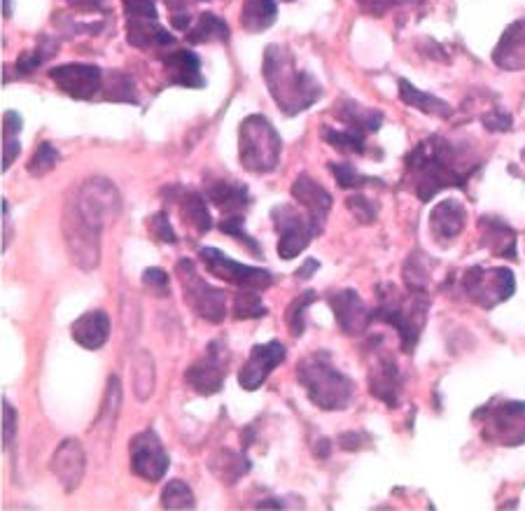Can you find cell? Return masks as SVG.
Here are the masks:
<instances>
[{"label": "cell", "instance_id": "8fae6325", "mask_svg": "<svg viewBox=\"0 0 525 511\" xmlns=\"http://www.w3.org/2000/svg\"><path fill=\"white\" fill-rule=\"evenodd\" d=\"M61 231L66 238L68 257L82 271H96L101 264V231L91 229L87 222H82L77 213L70 208H63Z\"/></svg>", "mask_w": 525, "mask_h": 511}, {"label": "cell", "instance_id": "9f6ffc18", "mask_svg": "<svg viewBox=\"0 0 525 511\" xmlns=\"http://www.w3.org/2000/svg\"><path fill=\"white\" fill-rule=\"evenodd\" d=\"M75 7V10H82V12H96V10H103V3L101 0H66Z\"/></svg>", "mask_w": 525, "mask_h": 511}, {"label": "cell", "instance_id": "d590c367", "mask_svg": "<svg viewBox=\"0 0 525 511\" xmlns=\"http://www.w3.org/2000/svg\"><path fill=\"white\" fill-rule=\"evenodd\" d=\"M322 140L343 154H362L367 150V136L353 129L341 131V129H332V126H325V129H322Z\"/></svg>", "mask_w": 525, "mask_h": 511}, {"label": "cell", "instance_id": "52a82bcc", "mask_svg": "<svg viewBox=\"0 0 525 511\" xmlns=\"http://www.w3.org/2000/svg\"><path fill=\"white\" fill-rule=\"evenodd\" d=\"M474 423L479 425L481 437L497 446L525 444V402L504 399L490 402L474 413Z\"/></svg>", "mask_w": 525, "mask_h": 511}, {"label": "cell", "instance_id": "681fc988", "mask_svg": "<svg viewBox=\"0 0 525 511\" xmlns=\"http://www.w3.org/2000/svg\"><path fill=\"white\" fill-rule=\"evenodd\" d=\"M150 231H152V238H157L161 243H168V245L178 243V236H175L173 224L168 220L166 213H154L150 217Z\"/></svg>", "mask_w": 525, "mask_h": 511}, {"label": "cell", "instance_id": "f35d334b", "mask_svg": "<svg viewBox=\"0 0 525 511\" xmlns=\"http://www.w3.org/2000/svg\"><path fill=\"white\" fill-rule=\"evenodd\" d=\"M313 301H315V292L306 290L304 294H299V297L294 299L290 306H287L285 322H287V329H290L292 336L304 334V329H306V311H308V306L313 304Z\"/></svg>", "mask_w": 525, "mask_h": 511}, {"label": "cell", "instance_id": "7a4b0ae2", "mask_svg": "<svg viewBox=\"0 0 525 511\" xmlns=\"http://www.w3.org/2000/svg\"><path fill=\"white\" fill-rule=\"evenodd\" d=\"M262 73L271 98L285 117H297L322 96L318 80L297 66L292 49L285 45L266 47Z\"/></svg>", "mask_w": 525, "mask_h": 511}, {"label": "cell", "instance_id": "4316f807", "mask_svg": "<svg viewBox=\"0 0 525 511\" xmlns=\"http://www.w3.org/2000/svg\"><path fill=\"white\" fill-rule=\"evenodd\" d=\"M208 201L224 215H243V210L250 203L248 187L234 180H213L206 189Z\"/></svg>", "mask_w": 525, "mask_h": 511}, {"label": "cell", "instance_id": "1f68e13d", "mask_svg": "<svg viewBox=\"0 0 525 511\" xmlns=\"http://www.w3.org/2000/svg\"><path fill=\"white\" fill-rule=\"evenodd\" d=\"M399 98H402L404 105L425 112V115L444 117V119L453 115V108L446 101H441V98H437V96L425 94V91L416 89L409 80H404V77L399 80Z\"/></svg>", "mask_w": 525, "mask_h": 511}, {"label": "cell", "instance_id": "484cf974", "mask_svg": "<svg viewBox=\"0 0 525 511\" xmlns=\"http://www.w3.org/2000/svg\"><path fill=\"white\" fill-rule=\"evenodd\" d=\"M481 245L497 257L516 259V231L500 217H481L479 220Z\"/></svg>", "mask_w": 525, "mask_h": 511}, {"label": "cell", "instance_id": "ee69618b", "mask_svg": "<svg viewBox=\"0 0 525 511\" xmlns=\"http://www.w3.org/2000/svg\"><path fill=\"white\" fill-rule=\"evenodd\" d=\"M140 283H143V287L152 294V297H168V294H171V278H168V273L164 269H159V266L145 269Z\"/></svg>", "mask_w": 525, "mask_h": 511}, {"label": "cell", "instance_id": "4dcf8cb0", "mask_svg": "<svg viewBox=\"0 0 525 511\" xmlns=\"http://www.w3.org/2000/svg\"><path fill=\"white\" fill-rule=\"evenodd\" d=\"M208 467L213 469L215 476L227 486H234L236 481H241L245 474L250 472V460L243 453L231 451V448H222L213 458L208 460Z\"/></svg>", "mask_w": 525, "mask_h": 511}, {"label": "cell", "instance_id": "ab89813d", "mask_svg": "<svg viewBox=\"0 0 525 511\" xmlns=\"http://www.w3.org/2000/svg\"><path fill=\"white\" fill-rule=\"evenodd\" d=\"M56 42L52 38H40L38 42V47L33 49V52H28V54H21L19 56V61H17V70H19V75H31L35 68L40 66V63H45L47 59H52V56L56 54Z\"/></svg>", "mask_w": 525, "mask_h": 511}, {"label": "cell", "instance_id": "2e32d148", "mask_svg": "<svg viewBox=\"0 0 525 511\" xmlns=\"http://www.w3.org/2000/svg\"><path fill=\"white\" fill-rule=\"evenodd\" d=\"M285 355H287V348L280 341L259 343V346L250 350L248 362L243 364L241 371H238V385L248 392L259 390L266 378L271 376V371L285 360Z\"/></svg>", "mask_w": 525, "mask_h": 511}, {"label": "cell", "instance_id": "ba28073f", "mask_svg": "<svg viewBox=\"0 0 525 511\" xmlns=\"http://www.w3.org/2000/svg\"><path fill=\"white\" fill-rule=\"evenodd\" d=\"M175 276H178L182 297H185L189 311L199 315L201 320L213 322V325H220L227 318V297H224L222 290L203 280L192 259H180L178 266H175Z\"/></svg>", "mask_w": 525, "mask_h": 511}, {"label": "cell", "instance_id": "d4e9b609", "mask_svg": "<svg viewBox=\"0 0 525 511\" xmlns=\"http://www.w3.org/2000/svg\"><path fill=\"white\" fill-rule=\"evenodd\" d=\"M75 343H80L87 350L103 348L110 339V318L105 311H87L80 315L70 327Z\"/></svg>", "mask_w": 525, "mask_h": 511}, {"label": "cell", "instance_id": "7402d4cb", "mask_svg": "<svg viewBox=\"0 0 525 511\" xmlns=\"http://www.w3.org/2000/svg\"><path fill=\"white\" fill-rule=\"evenodd\" d=\"M465 224H467L465 206L455 199H444L441 203H437L430 215L432 238L439 245H451L455 238L462 234Z\"/></svg>", "mask_w": 525, "mask_h": 511}, {"label": "cell", "instance_id": "94428289", "mask_svg": "<svg viewBox=\"0 0 525 511\" xmlns=\"http://www.w3.org/2000/svg\"><path fill=\"white\" fill-rule=\"evenodd\" d=\"M285 3H292V0H285Z\"/></svg>", "mask_w": 525, "mask_h": 511}, {"label": "cell", "instance_id": "8992f818", "mask_svg": "<svg viewBox=\"0 0 525 511\" xmlns=\"http://www.w3.org/2000/svg\"><path fill=\"white\" fill-rule=\"evenodd\" d=\"M283 140H280L276 126L262 115H250L241 122L238 129V159L243 171L264 175L278 166Z\"/></svg>", "mask_w": 525, "mask_h": 511}, {"label": "cell", "instance_id": "603a6c76", "mask_svg": "<svg viewBox=\"0 0 525 511\" xmlns=\"http://www.w3.org/2000/svg\"><path fill=\"white\" fill-rule=\"evenodd\" d=\"M164 70L171 84L187 89H201L203 75H201V59L192 49H173L171 54L164 56Z\"/></svg>", "mask_w": 525, "mask_h": 511}, {"label": "cell", "instance_id": "836d02e7", "mask_svg": "<svg viewBox=\"0 0 525 511\" xmlns=\"http://www.w3.org/2000/svg\"><path fill=\"white\" fill-rule=\"evenodd\" d=\"M278 17L276 0H245L241 12V26L250 33H262L273 26Z\"/></svg>", "mask_w": 525, "mask_h": 511}, {"label": "cell", "instance_id": "9c48e42d", "mask_svg": "<svg viewBox=\"0 0 525 511\" xmlns=\"http://www.w3.org/2000/svg\"><path fill=\"white\" fill-rule=\"evenodd\" d=\"M462 287H465L467 297L481 308H495L502 301L514 297L516 292V276L511 269L504 266H472L462 276Z\"/></svg>", "mask_w": 525, "mask_h": 511}, {"label": "cell", "instance_id": "f1b7e54d", "mask_svg": "<svg viewBox=\"0 0 525 511\" xmlns=\"http://www.w3.org/2000/svg\"><path fill=\"white\" fill-rule=\"evenodd\" d=\"M126 38H129V45L138 49L175 45V38L159 24V19L126 21Z\"/></svg>", "mask_w": 525, "mask_h": 511}, {"label": "cell", "instance_id": "cb8c5ba5", "mask_svg": "<svg viewBox=\"0 0 525 511\" xmlns=\"http://www.w3.org/2000/svg\"><path fill=\"white\" fill-rule=\"evenodd\" d=\"M493 63L502 70L525 68V19H518L502 33L493 49Z\"/></svg>", "mask_w": 525, "mask_h": 511}, {"label": "cell", "instance_id": "d6a6232c", "mask_svg": "<svg viewBox=\"0 0 525 511\" xmlns=\"http://www.w3.org/2000/svg\"><path fill=\"white\" fill-rule=\"evenodd\" d=\"M119 406H122V383H119L117 376H110L108 388H105L101 411H98L96 423H94V430L98 427V434H101V437H108V434H112V430H115Z\"/></svg>", "mask_w": 525, "mask_h": 511}, {"label": "cell", "instance_id": "5b68a950", "mask_svg": "<svg viewBox=\"0 0 525 511\" xmlns=\"http://www.w3.org/2000/svg\"><path fill=\"white\" fill-rule=\"evenodd\" d=\"M66 208L73 210L82 222H87L91 229H108L122 213V194L117 185L103 175H91L77 185L75 192L68 194Z\"/></svg>", "mask_w": 525, "mask_h": 511}, {"label": "cell", "instance_id": "6da1fadb", "mask_svg": "<svg viewBox=\"0 0 525 511\" xmlns=\"http://www.w3.org/2000/svg\"><path fill=\"white\" fill-rule=\"evenodd\" d=\"M465 157L467 154L444 136H427L406 157V182L420 201H430L441 189L465 187L476 171Z\"/></svg>", "mask_w": 525, "mask_h": 511}, {"label": "cell", "instance_id": "11a10c76", "mask_svg": "<svg viewBox=\"0 0 525 511\" xmlns=\"http://www.w3.org/2000/svg\"><path fill=\"white\" fill-rule=\"evenodd\" d=\"M21 152V143L17 136H3V171H7Z\"/></svg>", "mask_w": 525, "mask_h": 511}, {"label": "cell", "instance_id": "9a60e30c", "mask_svg": "<svg viewBox=\"0 0 525 511\" xmlns=\"http://www.w3.org/2000/svg\"><path fill=\"white\" fill-rule=\"evenodd\" d=\"M229 367V353L222 346V341H213L208 346V353L203 360L194 362L192 367L185 371V381L194 392L203 397L217 395L224 388V376H227Z\"/></svg>", "mask_w": 525, "mask_h": 511}, {"label": "cell", "instance_id": "ac0fdd59", "mask_svg": "<svg viewBox=\"0 0 525 511\" xmlns=\"http://www.w3.org/2000/svg\"><path fill=\"white\" fill-rule=\"evenodd\" d=\"M329 306H332L336 325L346 336H360L367 332V327L374 320V311L364 304V299L355 290H339L329 294Z\"/></svg>", "mask_w": 525, "mask_h": 511}, {"label": "cell", "instance_id": "4fadbf2b", "mask_svg": "<svg viewBox=\"0 0 525 511\" xmlns=\"http://www.w3.org/2000/svg\"><path fill=\"white\" fill-rule=\"evenodd\" d=\"M129 455L131 472L147 483L161 481L168 472V467H171V458H168L164 444H161L157 432L152 430L140 432L131 439Z\"/></svg>", "mask_w": 525, "mask_h": 511}, {"label": "cell", "instance_id": "6f0895ef", "mask_svg": "<svg viewBox=\"0 0 525 511\" xmlns=\"http://www.w3.org/2000/svg\"><path fill=\"white\" fill-rule=\"evenodd\" d=\"M318 262H315V259H306V264L304 266H301V271H297V278H311L313 276V273H315V269H318Z\"/></svg>", "mask_w": 525, "mask_h": 511}, {"label": "cell", "instance_id": "8d00e7d4", "mask_svg": "<svg viewBox=\"0 0 525 511\" xmlns=\"http://www.w3.org/2000/svg\"><path fill=\"white\" fill-rule=\"evenodd\" d=\"M231 313H234L236 320H255L262 318L269 311H266L262 297H259V290H248V287H241L234 294V304H231Z\"/></svg>", "mask_w": 525, "mask_h": 511}, {"label": "cell", "instance_id": "680465c9", "mask_svg": "<svg viewBox=\"0 0 525 511\" xmlns=\"http://www.w3.org/2000/svg\"><path fill=\"white\" fill-rule=\"evenodd\" d=\"M257 507H283V502H278V500H262L257 504Z\"/></svg>", "mask_w": 525, "mask_h": 511}, {"label": "cell", "instance_id": "30bf717a", "mask_svg": "<svg viewBox=\"0 0 525 511\" xmlns=\"http://www.w3.org/2000/svg\"><path fill=\"white\" fill-rule=\"evenodd\" d=\"M273 227L278 231V255L280 259H294L301 255V250L308 248V243L315 236L322 234V227L313 222L311 215H304L290 203L276 206L271 210Z\"/></svg>", "mask_w": 525, "mask_h": 511}, {"label": "cell", "instance_id": "91938a15", "mask_svg": "<svg viewBox=\"0 0 525 511\" xmlns=\"http://www.w3.org/2000/svg\"><path fill=\"white\" fill-rule=\"evenodd\" d=\"M523 161H525V150H523Z\"/></svg>", "mask_w": 525, "mask_h": 511}, {"label": "cell", "instance_id": "816d5d0a", "mask_svg": "<svg viewBox=\"0 0 525 511\" xmlns=\"http://www.w3.org/2000/svg\"><path fill=\"white\" fill-rule=\"evenodd\" d=\"M418 3H423V0H357L360 10L371 14V17H383L385 12L395 10L399 5H418Z\"/></svg>", "mask_w": 525, "mask_h": 511}, {"label": "cell", "instance_id": "f907efd6", "mask_svg": "<svg viewBox=\"0 0 525 511\" xmlns=\"http://www.w3.org/2000/svg\"><path fill=\"white\" fill-rule=\"evenodd\" d=\"M171 14V26L178 31H187L192 26V10H189L187 0H164Z\"/></svg>", "mask_w": 525, "mask_h": 511}, {"label": "cell", "instance_id": "c3c4849f", "mask_svg": "<svg viewBox=\"0 0 525 511\" xmlns=\"http://www.w3.org/2000/svg\"><path fill=\"white\" fill-rule=\"evenodd\" d=\"M243 224H245V217H243V215H227V217H224V220L220 222V229H222L227 236H234V238H238V241H241V243L250 245L252 252H255V255H259V245H257V241H252V238H250L248 234H245Z\"/></svg>", "mask_w": 525, "mask_h": 511}, {"label": "cell", "instance_id": "277c9868", "mask_svg": "<svg viewBox=\"0 0 525 511\" xmlns=\"http://www.w3.org/2000/svg\"><path fill=\"white\" fill-rule=\"evenodd\" d=\"M297 378L308 399L322 411H343L353 399V381L334 367L325 350L306 355L297 364Z\"/></svg>", "mask_w": 525, "mask_h": 511}, {"label": "cell", "instance_id": "60d3db41", "mask_svg": "<svg viewBox=\"0 0 525 511\" xmlns=\"http://www.w3.org/2000/svg\"><path fill=\"white\" fill-rule=\"evenodd\" d=\"M196 504L192 488L185 481H171L166 483L164 493H161V507L164 509H192Z\"/></svg>", "mask_w": 525, "mask_h": 511}, {"label": "cell", "instance_id": "7bdbcfd3", "mask_svg": "<svg viewBox=\"0 0 525 511\" xmlns=\"http://www.w3.org/2000/svg\"><path fill=\"white\" fill-rule=\"evenodd\" d=\"M423 255L413 252V255L404 262V285L406 290H427V280H430V271L425 269Z\"/></svg>", "mask_w": 525, "mask_h": 511}, {"label": "cell", "instance_id": "3957f363", "mask_svg": "<svg viewBox=\"0 0 525 511\" xmlns=\"http://www.w3.org/2000/svg\"><path fill=\"white\" fill-rule=\"evenodd\" d=\"M378 306L374 318L388 322L397 329L399 346L404 353H413L418 346L420 332H423L427 313H430V294L427 290H406L399 292L395 285H383L376 292Z\"/></svg>", "mask_w": 525, "mask_h": 511}, {"label": "cell", "instance_id": "e0dca14e", "mask_svg": "<svg viewBox=\"0 0 525 511\" xmlns=\"http://www.w3.org/2000/svg\"><path fill=\"white\" fill-rule=\"evenodd\" d=\"M49 469L66 493H75L87 472V453H84L82 441L75 437L63 439L52 455Z\"/></svg>", "mask_w": 525, "mask_h": 511}, {"label": "cell", "instance_id": "44dd1931", "mask_svg": "<svg viewBox=\"0 0 525 511\" xmlns=\"http://www.w3.org/2000/svg\"><path fill=\"white\" fill-rule=\"evenodd\" d=\"M292 196L294 201L313 217V222L325 227V217L329 210H332V194H329L313 175L301 173L299 178L292 182Z\"/></svg>", "mask_w": 525, "mask_h": 511}, {"label": "cell", "instance_id": "db71d44e", "mask_svg": "<svg viewBox=\"0 0 525 511\" xmlns=\"http://www.w3.org/2000/svg\"><path fill=\"white\" fill-rule=\"evenodd\" d=\"M14 434H17V411L10 402L3 399V444L10 448L14 441Z\"/></svg>", "mask_w": 525, "mask_h": 511}, {"label": "cell", "instance_id": "7c38bea8", "mask_svg": "<svg viewBox=\"0 0 525 511\" xmlns=\"http://www.w3.org/2000/svg\"><path fill=\"white\" fill-rule=\"evenodd\" d=\"M199 257L203 259V264H206V269L217 276L224 283L229 285H236L238 290L241 287H248V290H269L273 285V276L266 269H257V266H248V264H241L236 262V259H229L227 255H222L217 248H201L199 250Z\"/></svg>", "mask_w": 525, "mask_h": 511}, {"label": "cell", "instance_id": "e575fe53", "mask_svg": "<svg viewBox=\"0 0 525 511\" xmlns=\"http://www.w3.org/2000/svg\"><path fill=\"white\" fill-rule=\"evenodd\" d=\"M227 40H229V26L210 12L199 14L192 31H187L189 45H201V42H227Z\"/></svg>", "mask_w": 525, "mask_h": 511}, {"label": "cell", "instance_id": "f6af8a7d", "mask_svg": "<svg viewBox=\"0 0 525 511\" xmlns=\"http://www.w3.org/2000/svg\"><path fill=\"white\" fill-rule=\"evenodd\" d=\"M329 171L334 173L336 185H339L341 189H360L362 185H367V182H374V180L364 178L362 173H357L355 166H350V164H329Z\"/></svg>", "mask_w": 525, "mask_h": 511}, {"label": "cell", "instance_id": "d6986e66", "mask_svg": "<svg viewBox=\"0 0 525 511\" xmlns=\"http://www.w3.org/2000/svg\"><path fill=\"white\" fill-rule=\"evenodd\" d=\"M369 390L371 395L381 399L383 404H388L390 409L399 406V399H402V374H399L397 362L390 355L378 353L371 360Z\"/></svg>", "mask_w": 525, "mask_h": 511}, {"label": "cell", "instance_id": "b9f144b4", "mask_svg": "<svg viewBox=\"0 0 525 511\" xmlns=\"http://www.w3.org/2000/svg\"><path fill=\"white\" fill-rule=\"evenodd\" d=\"M61 154L52 143H42L38 150L33 152L31 161H28V173L35 175V178H42L49 171H54V166L59 164Z\"/></svg>", "mask_w": 525, "mask_h": 511}, {"label": "cell", "instance_id": "ffe728a7", "mask_svg": "<svg viewBox=\"0 0 525 511\" xmlns=\"http://www.w3.org/2000/svg\"><path fill=\"white\" fill-rule=\"evenodd\" d=\"M173 194H166L164 189V199H171L175 206H178V213L182 217V222L187 227H192L196 234H208L213 229V217H210V208L206 199L194 189H185L180 185L171 187Z\"/></svg>", "mask_w": 525, "mask_h": 511}, {"label": "cell", "instance_id": "74e56055", "mask_svg": "<svg viewBox=\"0 0 525 511\" xmlns=\"http://www.w3.org/2000/svg\"><path fill=\"white\" fill-rule=\"evenodd\" d=\"M103 98L105 101H112V103H136V94H133V84H131V77H126L124 73H105V80H103Z\"/></svg>", "mask_w": 525, "mask_h": 511}, {"label": "cell", "instance_id": "f546056e", "mask_svg": "<svg viewBox=\"0 0 525 511\" xmlns=\"http://www.w3.org/2000/svg\"><path fill=\"white\" fill-rule=\"evenodd\" d=\"M131 385L138 402H147L152 397L154 385H157V367H154V357L147 350H138L133 355Z\"/></svg>", "mask_w": 525, "mask_h": 511}, {"label": "cell", "instance_id": "7dc6e473", "mask_svg": "<svg viewBox=\"0 0 525 511\" xmlns=\"http://www.w3.org/2000/svg\"><path fill=\"white\" fill-rule=\"evenodd\" d=\"M126 21L157 19V0H122Z\"/></svg>", "mask_w": 525, "mask_h": 511}, {"label": "cell", "instance_id": "bcb514c9", "mask_svg": "<svg viewBox=\"0 0 525 511\" xmlns=\"http://www.w3.org/2000/svg\"><path fill=\"white\" fill-rule=\"evenodd\" d=\"M346 206H348L350 213H353L355 220H360L362 224H371V222L376 220V215H378L376 203L371 201L369 196H364V194H353V196H348Z\"/></svg>", "mask_w": 525, "mask_h": 511}, {"label": "cell", "instance_id": "f5cc1de1", "mask_svg": "<svg viewBox=\"0 0 525 511\" xmlns=\"http://www.w3.org/2000/svg\"><path fill=\"white\" fill-rule=\"evenodd\" d=\"M483 126H486L488 131H493V133H504V131H509L511 129V115L509 112H502V110H493V112H488V115H483Z\"/></svg>", "mask_w": 525, "mask_h": 511}, {"label": "cell", "instance_id": "5bb4252c", "mask_svg": "<svg viewBox=\"0 0 525 511\" xmlns=\"http://www.w3.org/2000/svg\"><path fill=\"white\" fill-rule=\"evenodd\" d=\"M56 87L75 101H91L103 91L105 73L91 63H63L49 70Z\"/></svg>", "mask_w": 525, "mask_h": 511}, {"label": "cell", "instance_id": "83f0119b", "mask_svg": "<svg viewBox=\"0 0 525 511\" xmlns=\"http://www.w3.org/2000/svg\"><path fill=\"white\" fill-rule=\"evenodd\" d=\"M336 112H339V119H343L346 129H353L357 133H374L383 126V112H378L374 108H364V105L350 101V98H341L336 103Z\"/></svg>", "mask_w": 525, "mask_h": 511}]
</instances>
